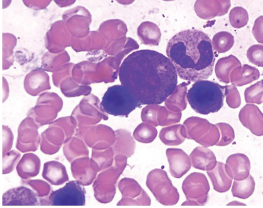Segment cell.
Returning a JSON list of instances; mask_svg holds the SVG:
<instances>
[{
  "label": "cell",
  "mask_w": 263,
  "mask_h": 208,
  "mask_svg": "<svg viewBox=\"0 0 263 208\" xmlns=\"http://www.w3.org/2000/svg\"><path fill=\"white\" fill-rule=\"evenodd\" d=\"M120 83L141 105L166 101L177 88L178 74L168 57L159 52L142 50L129 55L120 66Z\"/></svg>",
  "instance_id": "obj_1"
},
{
  "label": "cell",
  "mask_w": 263,
  "mask_h": 208,
  "mask_svg": "<svg viewBox=\"0 0 263 208\" xmlns=\"http://www.w3.org/2000/svg\"><path fill=\"white\" fill-rule=\"evenodd\" d=\"M166 54L184 80L196 82L211 76L215 64L212 41L198 30H185L169 40Z\"/></svg>",
  "instance_id": "obj_2"
},
{
  "label": "cell",
  "mask_w": 263,
  "mask_h": 208,
  "mask_svg": "<svg viewBox=\"0 0 263 208\" xmlns=\"http://www.w3.org/2000/svg\"><path fill=\"white\" fill-rule=\"evenodd\" d=\"M228 87L202 79L195 82L186 94V99L196 113L208 115L217 113L223 107Z\"/></svg>",
  "instance_id": "obj_3"
},
{
  "label": "cell",
  "mask_w": 263,
  "mask_h": 208,
  "mask_svg": "<svg viewBox=\"0 0 263 208\" xmlns=\"http://www.w3.org/2000/svg\"><path fill=\"white\" fill-rule=\"evenodd\" d=\"M141 106L131 92L122 84L108 88L101 103L104 112L116 117H128Z\"/></svg>",
  "instance_id": "obj_4"
},
{
  "label": "cell",
  "mask_w": 263,
  "mask_h": 208,
  "mask_svg": "<svg viewBox=\"0 0 263 208\" xmlns=\"http://www.w3.org/2000/svg\"><path fill=\"white\" fill-rule=\"evenodd\" d=\"M146 185L156 199L163 205H176L179 200V194L166 172L161 170L151 171L147 177Z\"/></svg>",
  "instance_id": "obj_5"
},
{
  "label": "cell",
  "mask_w": 263,
  "mask_h": 208,
  "mask_svg": "<svg viewBox=\"0 0 263 208\" xmlns=\"http://www.w3.org/2000/svg\"><path fill=\"white\" fill-rule=\"evenodd\" d=\"M85 189L78 181H70L64 187L52 192L49 197L53 206H84L86 204Z\"/></svg>",
  "instance_id": "obj_6"
},
{
  "label": "cell",
  "mask_w": 263,
  "mask_h": 208,
  "mask_svg": "<svg viewBox=\"0 0 263 208\" xmlns=\"http://www.w3.org/2000/svg\"><path fill=\"white\" fill-rule=\"evenodd\" d=\"M170 172L174 178H181L191 167L190 157L181 149H168L166 151Z\"/></svg>",
  "instance_id": "obj_7"
},
{
  "label": "cell",
  "mask_w": 263,
  "mask_h": 208,
  "mask_svg": "<svg viewBox=\"0 0 263 208\" xmlns=\"http://www.w3.org/2000/svg\"><path fill=\"white\" fill-rule=\"evenodd\" d=\"M39 205L36 194L26 187H19L8 190L3 195V205Z\"/></svg>",
  "instance_id": "obj_8"
},
{
  "label": "cell",
  "mask_w": 263,
  "mask_h": 208,
  "mask_svg": "<svg viewBox=\"0 0 263 208\" xmlns=\"http://www.w3.org/2000/svg\"><path fill=\"white\" fill-rule=\"evenodd\" d=\"M43 178L52 185H60L69 181L65 166L57 161H49L44 163Z\"/></svg>",
  "instance_id": "obj_9"
},
{
  "label": "cell",
  "mask_w": 263,
  "mask_h": 208,
  "mask_svg": "<svg viewBox=\"0 0 263 208\" xmlns=\"http://www.w3.org/2000/svg\"><path fill=\"white\" fill-rule=\"evenodd\" d=\"M41 168V161L34 153H26L24 155L17 163L16 171L21 178L29 179L39 175Z\"/></svg>",
  "instance_id": "obj_10"
},
{
  "label": "cell",
  "mask_w": 263,
  "mask_h": 208,
  "mask_svg": "<svg viewBox=\"0 0 263 208\" xmlns=\"http://www.w3.org/2000/svg\"><path fill=\"white\" fill-rule=\"evenodd\" d=\"M213 184L214 189L216 192L224 193L228 191L232 183V178L227 172L226 165L223 163L217 162L213 169L208 171Z\"/></svg>",
  "instance_id": "obj_11"
},
{
  "label": "cell",
  "mask_w": 263,
  "mask_h": 208,
  "mask_svg": "<svg viewBox=\"0 0 263 208\" xmlns=\"http://www.w3.org/2000/svg\"><path fill=\"white\" fill-rule=\"evenodd\" d=\"M193 167L196 169L209 171L213 169L217 164L215 154L206 148H196L190 155Z\"/></svg>",
  "instance_id": "obj_12"
},
{
  "label": "cell",
  "mask_w": 263,
  "mask_h": 208,
  "mask_svg": "<svg viewBox=\"0 0 263 208\" xmlns=\"http://www.w3.org/2000/svg\"><path fill=\"white\" fill-rule=\"evenodd\" d=\"M159 138L167 145H180L186 138L185 127L178 124L163 128L160 132Z\"/></svg>",
  "instance_id": "obj_13"
},
{
  "label": "cell",
  "mask_w": 263,
  "mask_h": 208,
  "mask_svg": "<svg viewBox=\"0 0 263 208\" xmlns=\"http://www.w3.org/2000/svg\"><path fill=\"white\" fill-rule=\"evenodd\" d=\"M118 136L117 143L114 145V150L116 154H125L130 157L135 153L136 143L133 140L130 132L126 130L116 131Z\"/></svg>",
  "instance_id": "obj_14"
},
{
  "label": "cell",
  "mask_w": 263,
  "mask_h": 208,
  "mask_svg": "<svg viewBox=\"0 0 263 208\" xmlns=\"http://www.w3.org/2000/svg\"><path fill=\"white\" fill-rule=\"evenodd\" d=\"M158 131L149 123H141L134 132L133 136L136 140L142 143H150L157 138Z\"/></svg>",
  "instance_id": "obj_15"
},
{
  "label": "cell",
  "mask_w": 263,
  "mask_h": 208,
  "mask_svg": "<svg viewBox=\"0 0 263 208\" xmlns=\"http://www.w3.org/2000/svg\"><path fill=\"white\" fill-rule=\"evenodd\" d=\"M255 181L251 175H249L245 180L235 181L232 189L234 197L240 198L250 197L255 190Z\"/></svg>",
  "instance_id": "obj_16"
},
{
  "label": "cell",
  "mask_w": 263,
  "mask_h": 208,
  "mask_svg": "<svg viewBox=\"0 0 263 208\" xmlns=\"http://www.w3.org/2000/svg\"><path fill=\"white\" fill-rule=\"evenodd\" d=\"M21 154L12 150L3 154V174L10 173L14 169L16 163L20 160Z\"/></svg>",
  "instance_id": "obj_17"
},
{
  "label": "cell",
  "mask_w": 263,
  "mask_h": 208,
  "mask_svg": "<svg viewBox=\"0 0 263 208\" xmlns=\"http://www.w3.org/2000/svg\"><path fill=\"white\" fill-rule=\"evenodd\" d=\"M13 134L9 128L3 126V154L10 150L13 143Z\"/></svg>",
  "instance_id": "obj_18"
},
{
  "label": "cell",
  "mask_w": 263,
  "mask_h": 208,
  "mask_svg": "<svg viewBox=\"0 0 263 208\" xmlns=\"http://www.w3.org/2000/svg\"><path fill=\"white\" fill-rule=\"evenodd\" d=\"M157 116V113L155 112L147 111L146 109H145L142 111L141 114L142 121L144 122L149 123L155 127L159 126Z\"/></svg>",
  "instance_id": "obj_19"
}]
</instances>
